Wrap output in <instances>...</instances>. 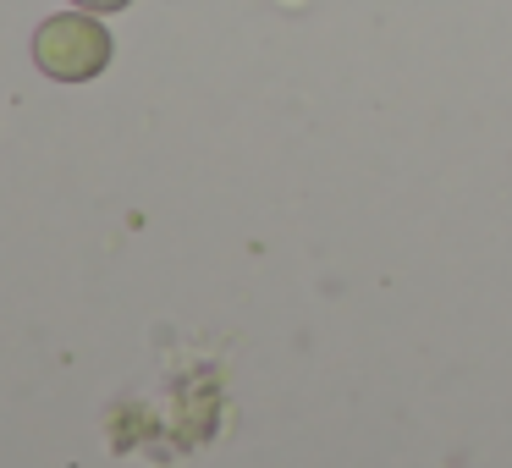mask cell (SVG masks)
I'll return each instance as SVG.
<instances>
[{
	"mask_svg": "<svg viewBox=\"0 0 512 468\" xmlns=\"http://www.w3.org/2000/svg\"><path fill=\"white\" fill-rule=\"evenodd\" d=\"M72 6H83V12H122L133 0H72Z\"/></svg>",
	"mask_w": 512,
	"mask_h": 468,
	"instance_id": "7a4b0ae2",
	"label": "cell"
},
{
	"mask_svg": "<svg viewBox=\"0 0 512 468\" xmlns=\"http://www.w3.org/2000/svg\"><path fill=\"white\" fill-rule=\"evenodd\" d=\"M34 61L56 83H89L111 67V34L83 6L78 12H61V17H45L34 34Z\"/></svg>",
	"mask_w": 512,
	"mask_h": 468,
	"instance_id": "6da1fadb",
	"label": "cell"
}]
</instances>
